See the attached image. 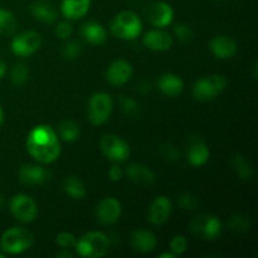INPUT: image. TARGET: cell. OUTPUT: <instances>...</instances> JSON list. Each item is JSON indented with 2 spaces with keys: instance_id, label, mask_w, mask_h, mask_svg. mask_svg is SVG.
<instances>
[{
  "instance_id": "1",
  "label": "cell",
  "mask_w": 258,
  "mask_h": 258,
  "mask_svg": "<svg viewBox=\"0 0 258 258\" xmlns=\"http://www.w3.org/2000/svg\"><path fill=\"white\" fill-rule=\"evenodd\" d=\"M28 154L40 164L54 163L60 155V140L49 125H37L29 131L25 141Z\"/></svg>"
},
{
  "instance_id": "2",
  "label": "cell",
  "mask_w": 258,
  "mask_h": 258,
  "mask_svg": "<svg viewBox=\"0 0 258 258\" xmlns=\"http://www.w3.org/2000/svg\"><path fill=\"white\" fill-rule=\"evenodd\" d=\"M110 238L105 233L98 231H91L77 238L76 252L78 256L87 258L103 257L110 251Z\"/></svg>"
},
{
  "instance_id": "3",
  "label": "cell",
  "mask_w": 258,
  "mask_h": 258,
  "mask_svg": "<svg viewBox=\"0 0 258 258\" xmlns=\"http://www.w3.org/2000/svg\"><path fill=\"white\" fill-rule=\"evenodd\" d=\"M110 29L115 37L123 40H134L143 32L141 19L130 10H123L115 15L110 25Z\"/></svg>"
},
{
  "instance_id": "4",
  "label": "cell",
  "mask_w": 258,
  "mask_h": 258,
  "mask_svg": "<svg viewBox=\"0 0 258 258\" xmlns=\"http://www.w3.org/2000/svg\"><path fill=\"white\" fill-rule=\"evenodd\" d=\"M34 243V236L28 229L13 227L7 229L0 238V249L5 254H20Z\"/></svg>"
},
{
  "instance_id": "5",
  "label": "cell",
  "mask_w": 258,
  "mask_h": 258,
  "mask_svg": "<svg viewBox=\"0 0 258 258\" xmlns=\"http://www.w3.org/2000/svg\"><path fill=\"white\" fill-rule=\"evenodd\" d=\"M227 83V78L222 75H211L199 78L193 85L194 98L201 102L214 100L226 90Z\"/></svg>"
},
{
  "instance_id": "6",
  "label": "cell",
  "mask_w": 258,
  "mask_h": 258,
  "mask_svg": "<svg viewBox=\"0 0 258 258\" xmlns=\"http://www.w3.org/2000/svg\"><path fill=\"white\" fill-rule=\"evenodd\" d=\"M113 101L108 93L96 92L91 96L87 106L88 120L92 125H105L112 113Z\"/></svg>"
},
{
  "instance_id": "7",
  "label": "cell",
  "mask_w": 258,
  "mask_h": 258,
  "mask_svg": "<svg viewBox=\"0 0 258 258\" xmlns=\"http://www.w3.org/2000/svg\"><path fill=\"white\" fill-rule=\"evenodd\" d=\"M190 231L204 241H214L222 233V222L212 214H198L190 222Z\"/></svg>"
},
{
  "instance_id": "8",
  "label": "cell",
  "mask_w": 258,
  "mask_h": 258,
  "mask_svg": "<svg viewBox=\"0 0 258 258\" xmlns=\"http://www.w3.org/2000/svg\"><path fill=\"white\" fill-rule=\"evenodd\" d=\"M101 151L108 160L113 163H123L130 156V146L122 138L113 134L103 135L100 141Z\"/></svg>"
},
{
  "instance_id": "9",
  "label": "cell",
  "mask_w": 258,
  "mask_h": 258,
  "mask_svg": "<svg viewBox=\"0 0 258 258\" xmlns=\"http://www.w3.org/2000/svg\"><path fill=\"white\" fill-rule=\"evenodd\" d=\"M9 209L15 219L23 223H30L38 217V206L32 197L17 194L10 199Z\"/></svg>"
},
{
  "instance_id": "10",
  "label": "cell",
  "mask_w": 258,
  "mask_h": 258,
  "mask_svg": "<svg viewBox=\"0 0 258 258\" xmlns=\"http://www.w3.org/2000/svg\"><path fill=\"white\" fill-rule=\"evenodd\" d=\"M42 45V37L35 30H27L17 34L12 39L10 49L18 57H29L34 54Z\"/></svg>"
},
{
  "instance_id": "11",
  "label": "cell",
  "mask_w": 258,
  "mask_h": 258,
  "mask_svg": "<svg viewBox=\"0 0 258 258\" xmlns=\"http://www.w3.org/2000/svg\"><path fill=\"white\" fill-rule=\"evenodd\" d=\"M146 19L156 28H165L174 20V9L165 2H153L146 7Z\"/></svg>"
},
{
  "instance_id": "12",
  "label": "cell",
  "mask_w": 258,
  "mask_h": 258,
  "mask_svg": "<svg viewBox=\"0 0 258 258\" xmlns=\"http://www.w3.org/2000/svg\"><path fill=\"white\" fill-rule=\"evenodd\" d=\"M121 213H122L121 203L113 197L103 198L96 207V218L105 226L116 223L120 219Z\"/></svg>"
},
{
  "instance_id": "13",
  "label": "cell",
  "mask_w": 258,
  "mask_h": 258,
  "mask_svg": "<svg viewBox=\"0 0 258 258\" xmlns=\"http://www.w3.org/2000/svg\"><path fill=\"white\" fill-rule=\"evenodd\" d=\"M134 68L130 62L125 59H117L108 66L106 71V80L112 86H123L131 80Z\"/></svg>"
},
{
  "instance_id": "14",
  "label": "cell",
  "mask_w": 258,
  "mask_h": 258,
  "mask_svg": "<svg viewBox=\"0 0 258 258\" xmlns=\"http://www.w3.org/2000/svg\"><path fill=\"white\" fill-rule=\"evenodd\" d=\"M173 211L171 201L165 196H158L150 204L148 212V219L154 226H161L165 223L170 217Z\"/></svg>"
},
{
  "instance_id": "15",
  "label": "cell",
  "mask_w": 258,
  "mask_h": 258,
  "mask_svg": "<svg viewBox=\"0 0 258 258\" xmlns=\"http://www.w3.org/2000/svg\"><path fill=\"white\" fill-rule=\"evenodd\" d=\"M143 43L148 49L154 52H165L173 47V37L161 28L151 29L144 34Z\"/></svg>"
},
{
  "instance_id": "16",
  "label": "cell",
  "mask_w": 258,
  "mask_h": 258,
  "mask_svg": "<svg viewBox=\"0 0 258 258\" xmlns=\"http://www.w3.org/2000/svg\"><path fill=\"white\" fill-rule=\"evenodd\" d=\"M18 176L25 185H38L49 180L50 173L38 164H24L18 171Z\"/></svg>"
},
{
  "instance_id": "17",
  "label": "cell",
  "mask_w": 258,
  "mask_h": 258,
  "mask_svg": "<svg viewBox=\"0 0 258 258\" xmlns=\"http://www.w3.org/2000/svg\"><path fill=\"white\" fill-rule=\"evenodd\" d=\"M209 50L219 59H228L237 54L238 45L236 40L232 39L228 35H217L212 38L209 42Z\"/></svg>"
},
{
  "instance_id": "18",
  "label": "cell",
  "mask_w": 258,
  "mask_h": 258,
  "mask_svg": "<svg viewBox=\"0 0 258 258\" xmlns=\"http://www.w3.org/2000/svg\"><path fill=\"white\" fill-rule=\"evenodd\" d=\"M211 151L208 145L199 138L189 139L188 150H186V159L191 166H203L208 163Z\"/></svg>"
},
{
  "instance_id": "19",
  "label": "cell",
  "mask_w": 258,
  "mask_h": 258,
  "mask_svg": "<svg viewBox=\"0 0 258 258\" xmlns=\"http://www.w3.org/2000/svg\"><path fill=\"white\" fill-rule=\"evenodd\" d=\"M131 246L141 253H150L156 248L158 239L149 229H135L130 237Z\"/></svg>"
},
{
  "instance_id": "20",
  "label": "cell",
  "mask_w": 258,
  "mask_h": 258,
  "mask_svg": "<svg viewBox=\"0 0 258 258\" xmlns=\"http://www.w3.org/2000/svg\"><path fill=\"white\" fill-rule=\"evenodd\" d=\"M126 175L134 183L141 186L151 185L155 181V174L149 166L141 163H133L126 168Z\"/></svg>"
},
{
  "instance_id": "21",
  "label": "cell",
  "mask_w": 258,
  "mask_h": 258,
  "mask_svg": "<svg viewBox=\"0 0 258 258\" xmlns=\"http://www.w3.org/2000/svg\"><path fill=\"white\" fill-rule=\"evenodd\" d=\"M158 88L166 97H178L184 90V82L178 75L163 73L158 80Z\"/></svg>"
},
{
  "instance_id": "22",
  "label": "cell",
  "mask_w": 258,
  "mask_h": 258,
  "mask_svg": "<svg viewBox=\"0 0 258 258\" xmlns=\"http://www.w3.org/2000/svg\"><path fill=\"white\" fill-rule=\"evenodd\" d=\"M91 8V0H62L60 12L70 20H77L85 17Z\"/></svg>"
},
{
  "instance_id": "23",
  "label": "cell",
  "mask_w": 258,
  "mask_h": 258,
  "mask_svg": "<svg viewBox=\"0 0 258 258\" xmlns=\"http://www.w3.org/2000/svg\"><path fill=\"white\" fill-rule=\"evenodd\" d=\"M30 13L37 20L52 24L57 20L58 13L54 5L47 0H37L30 4Z\"/></svg>"
},
{
  "instance_id": "24",
  "label": "cell",
  "mask_w": 258,
  "mask_h": 258,
  "mask_svg": "<svg viewBox=\"0 0 258 258\" xmlns=\"http://www.w3.org/2000/svg\"><path fill=\"white\" fill-rule=\"evenodd\" d=\"M81 34L88 43L101 45L107 39V33L105 27L97 22H87L81 28Z\"/></svg>"
},
{
  "instance_id": "25",
  "label": "cell",
  "mask_w": 258,
  "mask_h": 258,
  "mask_svg": "<svg viewBox=\"0 0 258 258\" xmlns=\"http://www.w3.org/2000/svg\"><path fill=\"white\" fill-rule=\"evenodd\" d=\"M63 189L66 194L70 196L72 199H83L87 194L85 183L78 176L71 175L63 181Z\"/></svg>"
},
{
  "instance_id": "26",
  "label": "cell",
  "mask_w": 258,
  "mask_h": 258,
  "mask_svg": "<svg viewBox=\"0 0 258 258\" xmlns=\"http://www.w3.org/2000/svg\"><path fill=\"white\" fill-rule=\"evenodd\" d=\"M58 138L59 140L64 141V143H75L76 140H78L81 135L80 126L75 122V121L66 120L58 125Z\"/></svg>"
},
{
  "instance_id": "27",
  "label": "cell",
  "mask_w": 258,
  "mask_h": 258,
  "mask_svg": "<svg viewBox=\"0 0 258 258\" xmlns=\"http://www.w3.org/2000/svg\"><path fill=\"white\" fill-rule=\"evenodd\" d=\"M232 168H233L236 175L242 180H249L253 176V169H252L251 164L242 154H236L232 158Z\"/></svg>"
},
{
  "instance_id": "28",
  "label": "cell",
  "mask_w": 258,
  "mask_h": 258,
  "mask_svg": "<svg viewBox=\"0 0 258 258\" xmlns=\"http://www.w3.org/2000/svg\"><path fill=\"white\" fill-rule=\"evenodd\" d=\"M18 29L17 17L10 10L0 8V34L13 35Z\"/></svg>"
},
{
  "instance_id": "29",
  "label": "cell",
  "mask_w": 258,
  "mask_h": 258,
  "mask_svg": "<svg viewBox=\"0 0 258 258\" xmlns=\"http://www.w3.org/2000/svg\"><path fill=\"white\" fill-rule=\"evenodd\" d=\"M29 77V70L25 64L23 63H17L14 67L12 68V72H10V81L14 86L20 87V86L24 85L28 81Z\"/></svg>"
},
{
  "instance_id": "30",
  "label": "cell",
  "mask_w": 258,
  "mask_h": 258,
  "mask_svg": "<svg viewBox=\"0 0 258 258\" xmlns=\"http://www.w3.org/2000/svg\"><path fill=\"white\" fill-rule=\"evenodd\" d=\"M81 53H82V45H81V43L78 42V40H68L64 43V45H63L62 48V54L63 57L66 58L67 60H75L77 59L78 57L81 55Z\"/></svg>"
},
{
  "instance_id": "31",
  "label": "cell",
  "mask_w": 258,
  "mask_h": 258,
  "mask_svg": "<svg viewBox=\"0 0 258 258\" xmlns=\"http://www.w3.org/2000/svg\"><path fill=\"white\" fill-rule=\"evenodd\" d=\"M228 227L234 232H246L251 227V222L248 217L243 214H234L229 218Z\"/></svg>"
},
{
  "instance_id": "32",
  "label": "cell",
  "mask_w": 258,
  "mask_h": 258,
  "mask_svg": "<svg viewBox=\"0 0 258 258\" xmlns=\"http://www.w3.org/2000/svg\"><path fill=\"white\" fill-rule=\"evenodd\" d=\"M118 103H120L121 110L128 116H136L140 111V105H139L138 101L133 97H128V96H121Z\"/></svg>"
},
{
  "instance_id": "33",
  "label": "cell",
  "mask_w": 258,
  "mask_h": 258,
  "mask_svg": "<svg viewBox=\"0 0 258 258\" xmlns=\"http://www.w3.org/2000/svg\"><path fill=\"white\" fill-rule=\"evenodd\" d=\"M174 34L178 38V40L183 43H190L194 38V32L190 25L179 23L174 27Z\"/></svg>"
},
{
  "instance_id": "34",
  "label": "cell",
  "mask_w": 258,
  "mask_h": 258,
  "mask_svg": "<svg viewBox=\"0 0 258 258\" xmlns=\"http://www.w3.org/2000/svg\"><path fill=\"white\" fill-rule=\"evenodd\" d=\"M55 243L64 249H72L76 247L77 243V237L75 234L70 233V232H62V233L57 234L55 237Z\"/></svg>"
},
{
  "instance_id": "35",
  "label": "cell",
  "mask_w": 258,
  "mask_h": 258,
  "mask_svg": "<svg viewBox=\"0 0 258 258\" xmlns=\"http://www.w3.org/2000/svg\"><path fill=\"white\" fill-rule=\"evenodd\" d=\"M186 249H188V239H186L183 234L175 236L173 239H171L170 251L173 252L176 257L185 253Z\"/></svg>"
},
{
  "instance_id": "36",
  "label": "cell",
  "mask_w": 258,
  "mask_h": 258,
  "mask_svg": "<svg viewBox=\"0 0 258 258\" xmlns=\"http://www.w3.org/2000/svg\"><path fill=\"white\" fill-rule=\"evenodd\" d=\"M199 203L198 197L191 193H184L178 198V204L184 211H193L197 208Z\"/></svg>"
},
{
  "instance_id": "37",
  "label": "cell",
  "mask_w": 258,
  "mask_h": 258,
  "mask_svg": "<svg viewBox=\"0 0 258 258\" xmlns=\"http://www.w3.org/2000/svg\"><path fill=\"white\" fill-rule=\"evenodd\" d=\"M160 155L163 156L164 160L170 161V163H175L180 158V153H179L178 149L175 148L171 144H165L160 148Z\"/></svg>"
},
{
  "instance_id": "38",
  "label": "cell",
  "mask_w": 258,
  "mask_h": 258,
  "mask_svg": "<svg viewBox=\"0 0 258 258\" xmlns=\"http://www.w3.org/2000/svg\"><path fill=\"white\" fill-rule=\"evenodd\" d=\"M72 33H73V28L72 25H71V23L60 22L57 24V28H55V35H57L59 39L62 40L70 39Z\"/></svg>"
},
{
  "instance_id": "39",
  "label": "cell",
  "mask_w": 258,
  "mask_h": 258,
  "mask_svg": "<svg viewBox=\"0 0 258 258\" xmlns=\"http://www.w3.org/2000/svg\"><path fill=\"white\" fill-rule=\"evenodd\" d=\"M122 175H123V171L118 165H112L110 168V170H108V176H110V179L112 181L121 180Z\"/></svg>"
},
{
  "instance_id": "40",
  "label": "cell",
  "mask_w": 258,
  "mask_h": 258,
  "mask_svg": "<svg viewBox=\"0 0 258 258\" xmlns=\"http://www.w3.org/2000/svg\"><path fill=\"white\" fill-rule=\"evenodd\" d=\"M136 91L143 93V95H145V93H148L149 91H150V83H149L148 81H140V82L136 85Z\"/></svg>"
},
{
  "instance_id": "41",
  "label": "cell",
  "mask_w": 258,
  "mask_h": 258,
  "mask_svg": "<svg viewBox=\"0 0 258 258\" xmlns=\"http://www.w3.org/2000/svg\"><path fill=\"white\" fill-rule=\"evenodd\" d=\"M55 257H59V258H73V253L70 251V249L62 248V251H59V252H57V253H55Z\"/></svg>"
},
{
  "instance_id": "42",
  "label": "cell",
  "mask_w": 258,
  "mask_h": 258,
  "mask_svg": "<svg viewBox=\"0 0 258 258\" xmlns=\"http://www.w3.org/2000/svg\"><path fill=\"white\" fill-rule=\"evenodd\" d=\"M7 72H8L7 63L3 62V60H0V80H3V78L5 77Z\"/></svg>"
},
{
  "instance_id": "43",
  "label": "cell",
  "mask_w": 258,
  "mask_h": 258,
  "mask_svg": "<svg viewBox=\"0 0 258 258\" xmlns=\"http://www.w3.org/2000/svg\"><path fill=\"white\" fill-rule=\"evenodd\" d=\"M176 256L175 254L173 253V252H164V253H161L160 256H159V258H175Z\"/></svg>"
},
{
  "instance_id": "44",
  "label": "cell",
  "mask_w": 258,
  "mask_h": 258,
  "mask_svg": "<svg viewBox=\"0 0 258 258\" xmlns=\"http://www.w3.org/2000/svg\"><path fill=\"white\" fill-rule=\"evenodd\" d=\"M3 121H4V111H3V107L0 106V126H2Z\"/></svg>"
},
{
  "instance_id": "45",
  "label": "cell",
  "mask_w": 258,
  "mask_h": 258,
  "mask_svg": "<svg viewBox=\"0 0 258 258\" xmlns=\"http://www.w3.org/2000/svg\"><path fill=\"white\" fill-rule=\"evenodd\" d=\"M4 204H5V201H4V197L2 196V194H0V209L3 208V207H4Z\"/></svg>"
},
{
  "instance_id": "46",
  "label": "cell",
  "mask_w": 258,
  "mask_h": 258,
  "mask_svg": "<svg viewBox=\"0 0 258 258\" xmlns=\"http://www.w3.org/2000/svg\"><path fill=\"white\" fill-rule=\"evenodd\" d=\"M4 257H5L4 252H0V258H4Z\"/></svg>"
}]
</instances>
